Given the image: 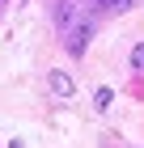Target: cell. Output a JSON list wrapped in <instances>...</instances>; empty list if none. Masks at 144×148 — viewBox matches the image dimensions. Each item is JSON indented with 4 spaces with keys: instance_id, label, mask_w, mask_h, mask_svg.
<instances>
[{
    "instance_id": "obj_5",
    "label": "cell",
    "mask_w": 144,
    "mask_h": 148,
    "mask_svg": "<svg viewBox=\"0 0 144 148\" xmlns=\"http://www.w3.org/2000/svg\"><path fill=\"white\" fill-rule=\"evenodd\" d=\"M132 64H136V68H144V42H136V51H132Z\"/></svg>"
},
{
    "instance_id": "obj_6",
    "label": "cell",
    "mask_w": 144,
    "mask_h": 148,
    "mask_svg": "<svg viewBox=\"0 0 144 148\" xmlns=\"http://www.w3.org/2000/svg\"><path fill=\"white\" fill-rule=\"evenodd\" d=\"M102 9H123V4H127V0H98Z\"/></svg>"
},
{
    "instance_id": "obj_1",
    "label": "cell",
    "mask_w": 144,
    "mask_h": 148,
    "mask_svg": "<svg viewBox=\"0 0 144 148\" xmlns=\"http://www.w3.org/2000/svg\"><path fill=\"white\" fill-rule=\"evenodd\" d=\"M89 25H76V30H68V55H85V47H89Z\"/></svg>"
},
{
    "instance_id": "obj_4",
    "label": "cell",
    "mask_w": 144,
    "mask_h": 148,
    "mask_svg": "<svg viewBox=\"0 0 144 148\" xmlns=\"http://www.w3.org/2000/svg\"><path fill=\"white\" fill-rule=\"evenodd\" d=\"M110 102H114V93H110V89H98V106H102V110H106Z\"/></svg>"
},
{
    "instance_id": "obj_3",
    "label": "cell",
    "mask_w": 144,
    "mask_h": 148,
    "mask_svg": "<svg viewBox=\"0 0 144 148\" xmlns=\"http://www.w3.org/2000/svg\"><path fill=\"white\" fill-rule=\"evenodd\" d=\"M51 89L55 93H72V80H68L64 72H51Z\"/></svg>"
},
{
    "instance_id": "obj_2",
    "label": "cell",
    "mask_w": 144,
    "mask_h": 148,
    "mask_svg": "<svg viewBox=\"0 0 144 148\" xmlns=\"http://www.w3.org/2000/svg\"><path fill=\"white\" fill-rule=\"evenodd\" d=\"M72 21H76V4H72V0H59V4H55V25L68 30Z\"/></svg>"
}]
</instances>
